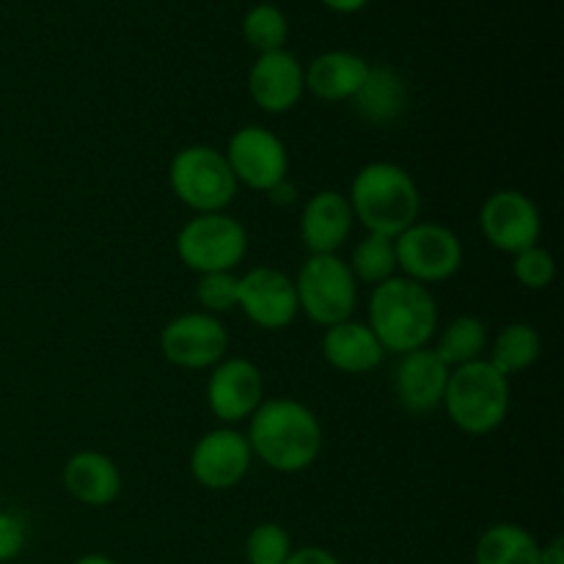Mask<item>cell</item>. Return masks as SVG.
Listing matches in <instances>:
<instances>
[{"instance_id": "cell-3", "label": "cell", "mask_w": 564, "mask_h": 564, "mask_svg": "<svg viewBox=\"0 0 564 564\" xmlns=\"http://www.w3.org/2000/svg\"><path fill=\"white\" fill-rule=\"evenodd\" d=\"M352 218L367 235L400 237L408 226L422 220V191L411 171L389 160L361 165L345 193Z\"/></svg>"}, {"instance_id": "cell-32", "label": "cell", "mask_w": 564, "mask_h": 564, "mask_svg": "<svg viewBox=\"0 0 564 564\" xmlns=\"http://www.w3.org/2000/svg\"><path fill=\"white\" fill-rule=\"evenodd\" d=\"M540 562L543 564H564V540L551 538L549 543L540 545Z\"/></svg>"}, {"instance_id": "cell-13", "label": "cell", "mask_w": 564, "mask_h": 564, "mask_svg": "<svg viewBox=\"0 0 564 564\" xmlns=\"http://www.w3.org/2000/svg\"><path fill=\"white\" fill-rule=\"evenodd\" d=\"M237 308L262 330H284L301 314L292 275L284 270L257 264L240 275L237 284Z\"/></svg>"}, {"instance_id": "cell-24", "label": "cell", "mask_w": 564, "mask_h": 564, "mask_svg": "<svg viewBox=\"0 0 564 564\" xmlns=\"http://www.w3.org/2000/svg\"><path fill=\"white\" fill-rule=\"evenodd\" d=\"M543 356V336L532 323H510L488 345V361L507 378L527 372Z\"/></svg>"}, {"instance_id": "cell-22", "label": "cell", "mask_w": 564, "mask_h": 564, "mask_svg": "<svg viewBox=\"0 0 564 564\" xmlns=\"http://www.w3.org/2000/svg\"><path fill=\"white\" fill-rule=\"evenodd\" d=\"M540 540L521 523H494L485 529L474 549V564H543Z\"/></svg>"}, {"instance_id": "cell-15", "label": "cell", "mask_w": 564, "mask_h": 564, "mask_svg": "<svg viewBox=\"0 0 564 564\" xmlns=\"http://www.w3.org/2000/svg\"><path fill=\"white\" fill-rule=\"evenodd\" d=\"M306 94V69L290 50L257 55L248 69V97L259 110L284 116L301 105Z\"/></svg>"}, {"instance_id": "cell-19", "label": "cell", "mask_w": 564, "mask_h": 564, "mask_svg": "<svg viewBox=\"0 0 564 564\" xmlns=\"http://www.w3.org/2000/svg\"><path fill=\"white\" fill-rule=\"evenodd\" d=\"M319 350H323L325 364L341 375H369L386 358L378 336L367 323H358V319H345V323L325 328Z\"/></svg>"}, {"instance_id": "cell-9", "label": "cell", "mask_w": 564, "mask_h": 564, "mask_svg": "<svg viewBox=\"0 0 564 564\" xmlns=\"http://www.w3.org/2000/svg\"><path fill=\"white\" fill-rule=\"evenodd\" d=\"M224 154L237 185H246L251 191L270 193L281 182L290 180V152L270 127H240L229 138Z\"/></svg>"}, {"instance_id": "cell-30", "label": "cell", "mask_w": 564, "mask_h": 564, "mask_svg": "<svg viewBox=\"0 0 564 564\" xmlns=\"http://www.w3.org/2000/svg\"><path fill=\"white\" fill-rule=\"evenodd\" d=\"M28 523L17 512L0 510V564L14 562L25 551Z\"/></svg>"}, {"instance_id": "cell-27", "label": "cell", "mask_w": 564, "mask_h": 564, "mask_svg": "<svg viewBox=\"0 0 564 564\" xmlns=\"http://www.w3.org/2000/svg\"><path fill=\"white\" fill-rule=\"evenodd\" d=\"M295 551L290 532L281 523L264 521L248 532L246 562L248 564H284Z\"/></svg>"}, {"instance_id": "cell-1", "label": "cell", "mask_w": 564, "mask_h": 564, "mask_svg": "<svg viewBox=\"0 0 564 564\" xmlns=\"http://www.w3.org/2000/svg\"><path fill=\"white\" fill-rule=\"evenodd\" d=\"M248 444L253 460L279 474H301L323 455V424L301 400L275 397L264 400L248 419Z\"/></svg>"}, {"instance_id": "cell-35", "label": "cell", "mask_w": 564, "mask_h": 564, "mask_svg": "<svg viewBox=\"0 0 564 564\" xmlns=\"http://www.w3.org/2000/svg\"><path fill=\"white\" fill-rule=\"evenodd\" d=\"M72 564H119V562L110 560L108 554H83L80 560H75Z\"/></svg>"}, {"instance_id": "cell-14", "label": "cell", "mask_w": 564, "mask_h": 564, "mask_svg": "<svg viewBox=\"0 0 564 564\" xmlns=\"http://www.w3.org/2000/svg\"><path fill=\"white\" fill-rule=\"evenodd\" d=\"M264 402L262 369L251 358H224L209 369L207 408L226 427L248 422Z\"/></svg>"}, {"instance_id": "cell-7", "label": "cell", "mask_w": 564, "mask_h": 564, "mask_svg": "<svg viewBox=\"0 0 564 564\" xmlns=\"http://www.w3.org/2000/svg\"><path fill=\"white\" fill-rule=\"evenodd\" d=\"M248 229L229 213L193 215L176 231V257L191 273H235L248 257Z\"/></svg>"}, {"instance_id": "cell-20", "label": "cell", "mask_w": 564, "mask_h": 564, "mask_svg": "<svg viewBox=\"0 0 564 564\" xmlns=\"http://www.w3.org/2000/svg\"><path fill=\"white\" fill-rule=\"evenodd\" d=\"M306 69V91L323 102H352L369 72V61L352 50H328Z\"/></svg>"}, {"instance_id": "cell-29", "label": "cell", "mask_w": 564, "mask_h": 564, "mask_svg": "<svg viewBox=\"0 0 564 564\" xmlns=\"http://www.w3.org/2000/svg\"><path fill=\"white\" fill-rule=\"evenodd\" d=\"M237 284H240V275L237 273L198 275L196 303L202 306L198 312H207V314H213V317L235 312L237 308Z\"/></svg>"}, {"instance_id": "cell-18", "label": "cell", "mask_w": 564, "mask_h": 564, "mask_svg": "<svg viewBox=\"0 0 564 564\" xmlns=\"http://www.w3.org/2000/svg\"><path fill=\"white\" fill-rule=\"evenodd\" d=\"M356 226L350 202L341 191H317L301 209V240L308 253H339Z\"/></svg>"}, {"instance_id": "cell-23", "label": "cell", "mask_w": 564, "mask_h": 564, "mask_svg": "<svg viewBox=\"0 0 564 564\" xmlns=\"http://www.w3.org/2000/svg\"><path fill=\"white\" fill-rule=\"evenodd\" d=\"M488 325L474 314H460V317L449 319L444 328H438L430 347L446 367L457 369L488 356Z\"/></svg>"}, {"instance_id": "cell-31", "label": "cell", "mask_w": 564, "mask_h": 564, "mask_svg": "<svg viewBox=\"0 0 564 564\" xmlns=\"http://www.w3.org/2000/svg\"><path fill=\"white\" fill-rule=\"evenodd\" d=\"M284 564H341V560L323 545H303V549L292 551Z\"/></svg>"}, {"instance_id": "cell-16", "label": "cell", "mask_w": 564, "mask_h": 564, "mask_svg": "<svg viewBox=\"0 0 564 564\" xmlns=\"http://www.w3.org/2000/svg\"><path fill=\"white\" fill-rule=\"evenodd\" d=\"M452 369L435 356L433 347L400 356L394 369V397L411 416H427L444 405Z\"/></svg>"}, {"instance_id": "cell-8", "label": "cell", "mask_w": 564, "mask_h": 564, "mask_svg": "<svg viewBox=\"0 0 564 564\" xmlns=\"http://www.w3.org/2000/svg\"><path fill=\"white\" fill-rule=\"evenodd\" d=\"M397 270L416 284L433 286L455 279L466 262L463 240L455 229L435 220H416L394 237Z\"/></svg>"}, {"instance_id": "cell-6", "label": "cell", "mask_w": 564, "mask_h": 564, "mask_svg": "<svg viewBox=\"0 0 564 564\" xmlns=\"http://www.w3.org/2000/svg\"><path fill=\"white\" fill-rule=\"evenodd\" d=\"M301 312L319 328L352 319L358 308V281L339 253H308L295 273Z\"/></svg>"}, {"instance_id": "cell-33", "label": "cell", "mask_w": 564, "mask_h": 564, "mask_svg": "<svg viewBox=\"0 0 564 564\" xmlns=\"http://www.w3.org/2000/svg\"><path fill=\"white\" fill-rule=\"evenodd\" d=\"M323 6H328L336 14H356V11L367 9L369 0H319Z\"/></svg>"}, {"instance_id": "cell-34", "label": "cell", "mask_w": 564, "mask_h": 564, "mask_svg": "<svg viewBox=\"0 0 564 564\" xmlns=\"http://www.w3.org/2000/svg\"><path fill=\"white\" fill-rule=\"evenodd\" d=\"M268 196H270V202H273V204H284V207H286V204L295 202V187H292V182L286 180V182H281L279 187H273Z\"/></svg>"}, {"instance_id": "cell-10", "label": "cell", "mask_w": 564, "mask_h": 564, "mask_svg": "<svg viewBox=\"0 0 564 564\" xmlns=\"http://www.w3.org/2000/svg\"><path fill=\"white\" fill-rule=\"evenodd\" d=\"M160 352L176 369L204 372L229 352V330L207 312H185L169 319L160 330Z\"/></svg>"}, {"instance_id": "cell-17", "label": "cell", "mask_w": 564, "mask_h": 564, "mask_svg": "<svg viewBox=\"0 0 564 564\" xmlns=\"http://www.w3.org/2000/svg\"><path fill=\"white\" fill-rule=\"evenodd\" d=\"M61 482L77 505L94 507V510L113 505L124 488L119 463L97 449H80L66 457L61 468Z\"/></svg>"}, {"instance_id": "cell-21", "label": "cell", "mask_w": 564, "mask_h": 564, "mask_svg": "<svg viewBox=\"0 0 564 564\" xmlns=\"http://www.w3.org/2000/svg\"><path fill=\"white\" fill-rule=\"evenodd\" d=\"M408 99H411L408 83L394 66L369 64L352 105H356V113L369 124H394L408 110Z\"/></svg>"}, {"instance_id": "cell-5", "label": "cell", "mask_w": 564, "mask_h": 564, "mask_svg": "<svg viewBox=\"0 0 564 564\" xmlns=\"http://www.w3.org/2000/svg\"><path fill=\"white\" fill-rule=\"evenodd\" d=\"M169 185L174 196L193 209V215L226 213L237 198L235 174L226 163L224 149L207 147V143H191L182 147L169 163Z\"/></svg>"}, {"instance_id": "cell-2", "label": "cell", "mask_w": 564, "mask_h": 564, "mask_svg": "<svg viewBox=\"0 0 564 564\" xmlns=\"http://www.w3.org/2000/svg\"><path fill=\"white\" fill-rule=\"evenodd\" d=\"M367 325L386 356H405L433 345L438 334V301L433 290L397 273L394 279L372 286Z\"/></svg>"}, {"instance_id": "cell-4", "label": "cell", "mask_w": 564, "mask_h": 564, "mask_svg": "<svg viewBox=\"0 0 564 564\" xmlns=\"http://www.w3.org/2000/svg\"><path fill=\"white\" fill-rule=\"evenodd\" d=\"M510 378L501 375L488 358L452 369L444 394V411L460 433L490 435L510 416Z\"/></svg>"}, {"instance_id": "cell-25", "label": "cell", "mask_w": 564, "mask_h": 564, "mask_svg": "<svg viewBox=\"0 0 564 564\" xmlns=\"http://www.w3.org/2000/svg\"><path fill=\"white\" fill-rule=\"evenodd\" d=\"M347 264H350L358 284L369 286L383 284V281L394 279V275L400 273V270H397L394 240L383 235H364V240H358L356 246H352Z\"/></svg>"}, {"instance_id": "cell-26", "label": "cell", "mask_w": 564, "mask_h": 564, "mask_svg": "<svg viewBox=\"0 0 564 564\" xmlns=\"http://www.w3.org/2000/svg\"><path fill=\"white\" fill-rule=\"evenodd\" d=\"M242 39L251 50L273 53V50H286L290 39V20L275 3H257L242 17Z\"/></svg>"}, {"instance_id": "cell-11", "label": "cell", "mask_w": 564, "mask_h": 564, "mask_svg": "<svg viewBox=\"0 0 564 564\" xmlns=\"http://www.w3.org/2000/svg\"><path fill=\"white\" fill-rule=\"evenodd\" d=\"M479 229H482L490 248L516 257V253L540 242V237H543V215H540V207L534 204L532 196L507 187V191L490 193L482 202Z\"/></svg>"}, {"instance_id": "cell-28", "label": "cell", "mask_w": 564, "mask_h": 564, "mask_svg": "<svg viewBox=\"0 0 564 564\" xmlns=\"http://www.w3.org/2000/svg\"><path fill=\"white\" fill-rule=\"evenodd\" d=\"M512 275H516L518 284L523 290H532V292H543L554 284L556 279V259L549 248L538 246L527 248V251L516 253L512 257Z\"/></svg>"}, {"instance_id": "cell-12", "label": "cell", "mask_w": 564, "mask_h": 564, "mask_svg": "<svg viewBox=\"0 0 564 564\" xmlns=\"http://www.w3.org/2000/svg\"><path fill=\"white\" fill-rule=\"evenodd\" d=\"M251 463L253 452L246 433H240L237 427H226V424L207 430L193 444L191 457H187L191 477L213 494L237 488L251 471Z\"/></svg>"}]
</instances>
